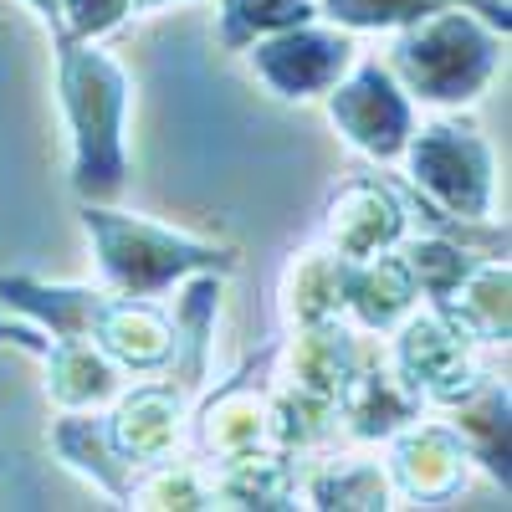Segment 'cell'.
Masks as SVG:
<instances>
[{"instance_id":"cell-1","label":"cell","mask_w":512,"mask_h":512,"mask_svg":"<svg viewBox=\"0 0 512 512\" xmlns=\"http://www.w3.org/2000/svg\"><path fill=\"white\" fill-rule=\"evenodd\" d=\"M57 67H62V103L72 118V185L88 200H113L128 175L123 154V113H128V82L113 57L93 52L77 36H57Z\"/></svg>"},{"instance_id":"cell-2","label":"cell","mask_w":512,"mask_h":512,"mask_svg":"<svg viewBox=\"0 0 512 512\" xmlns=\"http://www.w3.org/2000/svg\"><path fill=\"white\" fill-rule=\"evenodd\" d=\"M502 62L497 26L477 21V11H431L405 26L395 41L390 72H400L405 98L420 103H472Z\"/></svg>"},{"instance_id":"cell-3","label":"cell","mask_w":512,"mask_h":512,"mask_svg":"<svg viewBox=\"0 0 512 512\" xmlns=\"http://www.w3.org/2000/svg\"><path fill=\"white\" fill-rule=\"evenodd\" d=\"M82 226L98 241L103 256V277L128 297V303H149L154 292H164L169 282H180L185 272H231L236 256L221 246H205L190 236H175L164 226L118 216V210H103L88 200L82 210Z\"/></svg>"},{"instance_id":"cell-4","label":"cell","mask_w":512,"mask_h":512,"mask_svg":"<svg viewBox=\"0 0 512 512\" xmlns=\"http://www.w3.org/2000/svg\"><path fill=\"white\" fill-rule=\"evenodd\" d=\"M405 149H410V180L446 216H466V221L492 216V149L477 139V128L431 123L410 134Z\"/></svg>"},{"instance_id":"cell-5","label":"cell","mask_w":512,"mask_h":512,"mask_svg":"<svg viewBox=\"0 0 512 512\" xmlns=\"http://www.w3.org/2000/svg\"><path fill=\"white\" fill-rule=\"evenodd\" d=\"M251 67L256 77L267 82L277 98H313L328 93L338 77L354 67V36L344 31H318V26H287L272 36H256L251 41Z\"/></svg>"},{"instance_id":"cell-6","label":"cell","mask_w":512,"mask_h":512,"mask_svg":"<svg viewBox=\"0 0 512 512\" xmlns=\"http://www.w3.org/2000/svg\"><path fill=\"white\" fill-rule=\"evenodd\" d=\"M328 118L344 128V139L374 159H395L405 154L410 134H415V113L410 98L395 88V72L364 62L349 82H333L328 88Z\"/></svg>"},{"instance_id":"cell-7","label":"cell","mask_w":512,"mask_h":512,"mask_svg":"<svg viewBox=\"0 0 512 512\" xmlns=\"http://www.w3.org/2000/svg\"><path fill=\"white\" fill-rule=\"evenodd\" d=\"M477 11L487 26H497L507 36L512 26V11H507V0H323V16L333 26H349V31H369V26H410L420 16H431V11Z\"/></svg>"},{"instance_id":"cell-8","label":"cell","mask_w":512,"mask_h":512,"mask_svg":"<svg viewBox=\"0 0 512 512\" xmlns=\"http://www.w3.org/2000/svg\"><path fill=\"white\" fill-rule=\"evenodd\" d=\"M0 297L26 313H41L57 328V338H82L88 323L98 318V297L82 287H41L31 277H0Z\"/></svg>"},{"instance_id":"cell-9","label":"cell","mask_w":512,"mask_h":512,"mask_svg":"<svg viewBox=\"0 0 512 512\" xmlns=\"http://www.w3.org/2000/svg\"><path fill=\"white\" fill-rule=\"evenodd\" d=\"M308 16H313L308 0H221V41L231 52H241L256 36L303 26Z\"/></svg>"},{"instance_id":"cell-10","label":"cell","mask_w":512,"mask_h":512,"mask_svg":"<svg viewBox=\"0 0 512 512\" xmlns=\"http://www.w3.org/2000/svg\"><path fill=\"white\" fill-rule=\"evenodd\" d=\"M456 431H466V446L477 451V461L497 482H507V395L482 390L477 405H466L456 415Z\"/></svg>"},{"instance_id":"cell-11","label":"cell","mask_w":512,"mask_h":512,"mask_svg":"<svg viewBox=\"0 0 512 512\" xmlns=\"http://www.w3.org/2000/svg\"><path fill=\"white\" fill-rule=\"evenodd\" d=\"M62 11L72 16V31L77 41H93L103 31H113L128 11H134V0H62Z\"/></svg>"},{"instance_id":"cell-12","label":"cell","mask_w":512,"mask_h":512,"mask_svg":"<svg viewBox=\"0 0 512 512\" xmlns=\"http://www.w3.org/2000/svg\"><path fill=\"white\" fill-rule=\"evenodd\" d=\"M0 344H21V349H31V354H52V344H47V338H41L36 328L6 323V318H0Z\"/></svg>"},{"instance_id":"cell-13","label":"cell","mask_w":512,"mask_h":512,"mask_svg":"<svg viewBox=\"0 0 512 512\" xmlns=\"http://www.w3.org/2000/svg\"><path fill=\"white\" fill-rule=\"evenodd\" d=\"M31 6H36V16H41V21L52 26V36H62V31H67V26H62V0H31Z\"/></svg>"},{"instance_id":"cell-14","label":"cell","mask_w":512,"mask_h":512,"mask_svg":"<svg viewBox=\"0 0 512 512\" xmlns=\"http://www.w3.org/2000/svg\"><path fill=\"white\" fill-rule=\"evenodd\" d=\"M139 6H164V0H134V11H139Z\"/></svg>"}]
</instances>
